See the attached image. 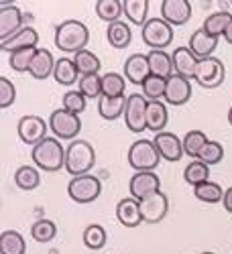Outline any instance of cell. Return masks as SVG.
Listing matches in <instances>:
<instances>
[{
  "mask_svg": "<svg viewBox=\"0 0 232 254\" xmlns=\"http://www.w3.org/2000/svg\"><path fill=\"white\" fill-rule=\"evenodd\" d=\"M90 41V31L88 27L79 23V20H63L55 27V47L61 53H79L86 49Z\"/></svg>",
  "mask_w": 232,
  "mask_h": 254,
  "instance_id": "1",
  "label": "cell"
},
{
  "mask_svg": "<svg viewBox=\"0 0 232 254\" xmlns=\"http://www.w3.org/2000/svg\"><path fill=\"white\" fill-rule=\"evenodd\" d=\"M31 157L35 167H39L45 173H55L61 167H66V149H63L55 136H47L37 146H33Z\"/></svg>",
  "mask_w": 232,
  "mask_h": 254,
  "instance_id": "2",
  "label": "cell"
},
{
  "mask_svg": "<svg viewBox=\"0 0 232 254\" xmlns=\"http://www.w3.org/2000/svg\"><path fill=\"white\" fill-rule=\"evenodd\" d=\"M94 165H96V153L88 140H74L66 149V171L70 175L74 177L90 175Z\"/></svg>",
  "mask_w": 232,
  "mask_h": 254,
  "instance_id": "3",
  "label": "cell"
},
{
  "mask_svg": "<svg viewBox=\"0 0 232 254\" xmlns=\"http://www.w3.org/2000/svg\"><path fill=\"white\" fill-rule=\"evenodd\" d=\"M129 165L135 169L137 173H145V171H153L155 167H159V161H161V155L157 151V146L153 140H137L131 144L129 149Z\"/></svg>",
  "mask_w": 232,
  "mask_h": 254,
  "instance_id": "4",
  "label": "cell"
},
{
  "mask_svg": "<svg viewBox=\"0 0 232 254\" xmlns=\"http://www.w3.org/2000/svg\"><path fill=\"white\" fill-rule=\"evenodd\" d=\"M141 37L143 43L149 45L151 49L165 51V47H169L173 41V27L167 25L163 18H149L141 31Z\"/></svg>",
  "mask_w": 232,
  "mask_h": 254,
  "instance_id": "5",
  "label": "cell"
},
{
  "mask_svg": "<svg viewBox=\"0 0 232 254\" xmlns=\"http://www.w3.org/2000/svg\"><path fill=\"white\" fill-rule=\"evenodd\" d=\"M49 128L57 140H72L81 130V120L77 114H72L66 108H57L49 116Z\"/></svg>",
  "mask_w": 232,
  "mask_h": 254,
  "instance_id": "6",
  "label": "cell"
},
{
  "mask_svg": "<svg viewBox=\"0 0 232 254\" xmlns=\"http://www.w3.org/2000/svg\"><path fill=\"white\" fill-rule=\"evenodd\" d=\"M196 83L206 90H214L218 86H222L226 79V69L224 63L218 57H210V59H202L198 61V69L194 75Z\"/></svg>",
  "mask_w": 232,
  "mask_h": 254,
  "instance_id": "7",
  "label": "cell"
},
{
  "mask_svg": "<svg viewBox=\"0 0 232 254\" xmlns=\"http://www.w3.org/2000/svg\"><path fill=\"white\" fill-rule=\"evenodd\" d=\"M102 191V183L98 177L94 175H81V177H74L68 183V195L76 201V203H92L94 199H98Z\"/></svg>",
  "mask_w": 232,
  "mask_h": 254,
  "instance_id": "8",
  "label": "cell"
},
{
  "mask_svg": "<svg viewBox=\"0 0 232 254\" xmlns=\"http://www.w3.org/2000/svg\"><path fill=\"white\" fill-rule=\"evenodd\" d=\"M147 100L143 94H131L126 98V108H124V122L126 128L135 134H141L147 128Z\"/></svg>",
  "mask_w": 232,
  "mask_h": 254,
  "instance_id": "9",
  "label": "cell"
},
{
  "mask_svg": "<svg viewBox=\"0 0 232 254\" xmlns=\"http://www.w3.org/2000/svg\"><path fill=\"white\" fill-rule=\"evenodd\" d=\"M47 128L49 124L39 118V116H23L18 120V126H16V132L20 136V140H23L25 144H33L37 146L41 140H45L47 136Z\"/></svg>",
  "mask_w": 232,
  "mask_h": 254,
  "instance_id": "10",
  "label": "cell"
},
{
  "mask_svg": "<svg viewBox=\"0 0 232 254\" xmlns=\"http://www.w3.org/2000/svg\"><path fill=\"white\" fill-rule=\"evenodd\" d=\"M129 191H131V197H135L137 201H143L145 197L161 191V181H159L157 173H153V171L135 173L129 181Z\"/></svg>",
  "mask_w": 232,
  "mask_h": 254,
  "instance_id": "11",
  "label": "cell"
},
{
  "mask_svg": "<svg viewBox=\"0 0 232 254\" xmlns=\"http://www.w3.org/2000/svg\"><path fill=\"white\" fill-rule=\"evenodd\" d=\"M25 23V14L20 12L18 6H12L10 2H2L0 6V43L8 41L12 35H16Z\"/></svg>",
  "mask_w": 232,
  "mask_h": 254,
  "instance_id": "12",
  "label": "cell"
},
{
  "mask_svg": "<svg viewBox=\"0 0 232 254\" xmlns=\"http://www.w3.org/2000/svg\"><path fill=\"white\" fill-rule=\"evenodd\" d=\"M161 18L171 27H181L192 18V2L189 0H163Z\"/></svg>",
  "mask_w": 232,
  "mask_h": 254,
  "instance_id": "13",
  "label": "cell"
},
{
  "mask_svg": "<svg viewBox=\"0 0 232 254\" xmlns=\"http://www.w3.org/2000/svg\"><path fill=\"white\" fill-rule=\"evenodd\" d=\"M139 203H141L143 222H147V224H159L167 216V209H169V201H167V195L163 191L145 197Z\"/></svg>",
  "mask_w": 232,
  "mask_h": 254,
  "instance_id": "14",
  "label": "cell"
},
{
  "mask_svg": "<svg viewBox=\"0 0 232 254\" xmlns=\"http://www.w3.org/2000/svg\"><path fill=\"white\" fill-rule=\"evenodd\" d=\"M189 98H192V83H189V79L173 73L169 79H167L163 100L171 106H183L185 102H189Z\"/></svg>",
  "mask_w": 232,
  "mask_h": 254,
  "instance_id": "15",
  "label": "cell"
},
{
  "mask_svg": "<svg viewBox=\"0 0 232 254\" xmlns=\"http://www.w3.org/2000/svg\"><path fill=\"white\" fill-rule=\"evenodd\" d=\"M153 142L157 146L161 159H165V161L177 163L185 155L183 153V140H179L173 132H159V134H155Z\"/></svg>",
  "mask_w": 232,
  "mask_h": 254,
  "instance_id": "16",
  "label": "cell"
},
{
  "mask_svg": "<svg viewBox=\"0 0 232 254\" xmlns=\"http://www.w3.org/2000/svg\"><path fill=\"white\" fill-rule=\"evenodd\" d=\"M124 75L135 86H143V81L151 75V67H149V59L143 53H133L124 63Z\"/></svg>",
  "mask_w": 232,
  "mask_h": 254,
  "instance_id": "17",
  "label": "cell"
},
{
  "mask_svg": "<svg viewBox=\"0 0 232 254\" xmlns=\"http://www.w3.org/2000/svg\"><path fill=\"white\" fill-rule=\"evenodd\" d=\"M173 59V69L177 75L187 77V79H194L196 69H198V57L192 53L189 47H177L171 55Z\"/></svg>",
  "mask_w": 232,
  "mask_h": 254,
  "instance_id": "18",
  "label": "cell"
},
{
  "mask_svg": "<svg viewBox=\"0 0 232 254\" xmlns=\"http://www.w3.org/2000/svg\"><path fill=\"white\" fill-rule=\"evenodd\" d=\"M37 43H39V33L33 29V27H25L20 29L16 35H12L8 41H2L0 47L8 53H14V51H20V49H37Z\"/></svg>",
  "mask_w": 232,
  "mask_h": 254,
  "instance_id": "19",
  "label": "cell"
},
{
  "mask_svg": "<svg viewBox=\"0 0 232 254\" xmlns=\"http://www.w3.org/2000/svg\"><path fill=\"white\" fill-rule=\"evenodd\" d=\"M116 218L124 228H137L143 222L141 203L135 197H124L116 205Z\"/></svg>",
  "mask_w": 232,
  "mask_h": 254,
  "instance_id": "20",
  "label": "cell"
},
{
  "mask_svg": "<svg viewBox=\"0 0 232 254\" xmlns=\"http://www.w3.org/2000/svg\"><path fill=\"white\" fill-rule=\"evenodd\" d=\"M216 45H218V39L216 37H210L204 29L194 31L192 37H189V49H192V53L198 57V61L212 57Z\"/></svg>",
  "mask_w": 232,
  "mask_h": 254,
  "instance_id": "21",
  "label": "cell"
},
{
  "mask_svg": "<svg viewBox=\"0 0 232 254\" xmlns=\"http://www.w3.org/2000/svg\"><path fill=\"white\" fill-rule=\"evenodd\" d=\"M147 59H149L151 75H157V77H163V79H169V77L175 73V69H173V59H171L169 53L151 49L149 53H147Z\"/></svg>",
  "mask_w": 232,
  "mask_h": 254,
  "instance_id": "22",
  "label": "cell"
},
{
  "mask_svg": "<svg viewBox=\"0 0 232 254\" xmlns=\"http://www.w3.org/2000/svg\"><path fill=\"white\" fill-rule=\"evenodd\" d=\"M167 126V106L163 102H147V128L159 134Z\"/></svg>",
  "mask_w": 232,
  "mask_h": 254,
  "instance_id": "23",
  "label": "cell"
},
{
  "mask_svg": "<svg viewBox=\"0 0 232 254\" xmlns=\"http://www.w3.org/2000/svg\"><path fill=\"white\" fill-rule=\"evenodd\" d=\"M53 69H55V59H53V55H51L47 49H37L29 73H31L35 79H47L49 75H53Z\"/></svg>",
  "mask_w": 232,
  "mask_h": 254,
  "instance_id": "24",
  "label": "cell"
},
{
  "mask_svg": "<svg viewBox=\"0 0 232 254\" xmlns=\"http://www.w3.org/2000/svg\"><path fill=\"white\" fill-rule=\"evenodd\" d=\"M77 75H79V71H77V67H76L74 59L61 57V59L55 61L53 77H55V81L59 83V86H74L76 81H79ZM79 77H81V75H79Z\"/></svg>",
  "mask_w": 232,
  "mask_h": 254,
  "instance_id": "25",
  "label": "cell"
},
{
  "mask_svg": "<svg viewBox=\"0 0 232 254\" xmlns=\"http://www.w3.org/2000/svg\"><path fill=\"white\" fill-rule=\"evenodd\" d=\"M106 39H108V43H110L114 49H124V47H129L131 39H133L131 27L126 25L124 20H116V23L108 25Z\"/></svg>",
  "mask_w": 232,
  "mask_h": 254,
  "instance_id": "26",
  "label": "cell"
},
{
  "mask_svg": "<svg viewBox=\"0 0 232 254\" xmlns=\"http://www.w3.org/2000/svg\"><path fill=\"white\" fill-rule=\"evenodd\" d=\"M0 252L2 254H25L27 244L20 232L16 230H4L0 234Z\"/></svg>",
  "mask_w": 232,
  "mask_h": 254,
  "instance_id": "27",
  "label": "cell"
},
{
  "mask_svg": "<svg viewBox=\"0 0 232 254\" xmlns=\"http://www.w3.org/2000/svg\"><path fill=\"white\" fill-rule=\"evenodd\" d=\"M232 23V14L226 12V10H220V12H214V14H210L206 20H204V31L210 35V37H222L226 33V29L230 27Z\"/></svg>",
  "mask_w": 232,
  "mask_h": 254,
  "instance_id": "28",
  "label": "cell"
},
{
  "mask_svg": "<svg viewBox=\"0 0 232 254\" xmlns=\"http://www.w3.org/2000/svg\"><path fill=\"white\" fill-rule=\"evenodd\" d=\"M124 14L133 25H139L141 29L147 25V12H149V2L147 0H122Z\"/></svg>",
  "mask_w": 232,
  "mask_h": 254,
  "instance_id": "29",
  "label": "cell"
},
{
  "mask_svg": "<svg viewBox=\"0 0 232 254\" xmlns=\"http://www.w3.org/2000/svg\"><path fill=\"white\" fill-rule=\"evenodd\" d=\"M124 108H126V98H106L102 96L98 102V112L104 120H116L120 116H124Z\"/></svg>",
  "mask_w": 232,
  "mask_h": 254,
  "instance_id": "30",
  "label": "cell"
},
{
  "mask_svg": "<svg viewBox=\"0 0 232 254\" xmlns=\"http://www.w3.org/2000/svg\"><path fill=\"white\" fill-rule=\"evenodd\" d=\"M126 90V79L120 73L108 71L102 75V96L106 98H124Z\"/></svg>",
  "mask_w": 232,
  "mask_h": 254,
  "instance_id": "31",
  "label": "cell"
},
{
  "mask_svg": "<svg viewBox=\"0 0 232 254\" xmlns=\"http://www.w3.org/2000/svg\"><path fill=\"white\" fill-rule=\"evenodd\" d=\"M14 183L18 189H23V191H33V189H37L41 183V175L35 167L23 165L14 171Z\"/></svg>",
  "mask_w": 232,
  "mask_h": 254,
  "instance_id": "32",
  "label": "cell"
},
{
  "mask_svg": "<svg viewBox=\"0 0 232 254\" xmlns=\"http://www.w3.org/2000/svg\"><path fill=\"white\" fill-rule=\"evenodd\" d=\"M183 179H185V183H189L192 187H198V185L210 181V167L206 163H202L200 159H196V161H192L185 167Z\"/></svg>",
  "mask_w": 232,
  "mask_h": 254,
  "instance_id": "33",
  "label": "cell"
},
{
  "mask_svg": "<svg viewBox=\"0 0 232 254\" xmlns=\"http://www.w3.org/2000/svg\"><path fill=\"white\" fill-rule=\"evenodd\" d=\"M74 63H76V67H77L79 75H92V73H98L100 67H102L100 59H98L92 51H88V49H83V51L76 53V55H74Z\"/></svg>",
  "mask_w": 232,
  "mask_h": 254,
  "instance_id": "34",
  "label": "cell"
},
{
  "mask_svg": "<svg viewBox=\"0 0 232 254\" xmlns=\"http://www.w3.org/2000/svg\"><path fill=\"white\" fill-rule=\"evenodd\" d=\"M122 12H124V6L120 0H98L96 2V14L102 20H106L108 25L116 23Z\"/></svg>",
  "mask_w": 232,
  "mask_h": 254,
  "instance_id": "35",
  "label": "cell"
},
{
  "mask_svg": "<svg viewBox=\"0 0 232 254\" xmlns=\"http://www.w3.org/2000/svg\"><path fill=\"white\" fill-rule=\"evenodd\" d=\"M143 96L149 102H161L165 98V88H167V79L157 77V75H149L143 81Z\"/></svg>",
  "mask_w": 232,
  "mask_h": 254,
  "instance_id": "36",
  "label": "cell"
},
{
  "mask_svg": "<svg viewBox=\"0 0 232 254\" xmlns=\"http://www.w3.org/2000/svg\"><path fill=\"white\" fill-rule=\"evenodd\" d=\"M194 195H196V199H200L204 203H218L224 199V189L218 183L206 181V183L194 187Z\"/></svg>",
  "mask_w": 232,
  "mask_h": 254,
  "instance_id": "37",
  "label": "cell"
},
{
  "mask_svg": "<svg viewBox=\"0 0 232 254\" xmlns=\"http://www.w3.org/2000/svg\"><path fill=\"white\" fill-rule=\"evenodd\" d=\"M31 236L35 242H41V244H47L51 242L55 236H57V226L51 222V220H37L33 226H31Z\"/></svg>",
  "mask_w": 232,
  "mask_h": 254,
  "instance_id": "38",
  "label": "cell"
},
{
  "mask_svg": "<svg viewBox=\"0 0 232 254\" xmlns=\"http://www.w3.org/2000/svg\"><path fill=\"white\" fill-rule=\"evenodd\" d=\"M210 140H208V136L202 132V130H189L187 134H185V138H183V153L185 155H189V157H200V153H202V149L208 144Z\"/></svg>",
  "mask_w": 232,
  "mask_h": 254,
  "instance_id": "39",
  "label": "cell"
},
{
  "mask_svg": "<svg viewBox=\"0 0 232 254\" xmlns=\"http://www.w3.org/2000/svg\"><path fill=\"white\" fill-rule=\"evenodd\" d=\"M77 90L86 98H102V75L92 73V75H81L77 81Z\"/></svg>",
  "mask_w": 232,
  "mask_h": 254,
  "instance_id": "40",
  "label": "cell"
},
{
  "mask_svg": "<svg viewBox=\"0 0 232 254\" xmlns=\"http://www.w3.org/2000/svg\"><path fill=\"white\" fill-rule=\"evenodd\" d=\"M106 230H104L100 224H90L86 230H83V244H86L90 250H100L104 244H106Z\"/></svg>",
  "mask_w": 232,
  "mask_h": 254,
  "instance_id": "41",
  "label": "cell"
},
{
  "mask_svg": "<svg viewBox=\"0 0 232 254\" xmlns=\"http://www.w3.org/2000/svg\"><path fill=\"white\" fill-rule=\"evenodd\" d=\"M35 53H37V49H20V51L10 53V59H8L10 67L14 71H18V73L29 71L31 69V63L35 59Z\"/></svg>",
  "mask_w": 232,
  "mask_h": 254,
  "instance_id": "42",
  "label": "cell"
},
{
  "mask_svg": "<svg viewBox=\"0 0 232 254\" xmlns=\"http://www.w3.org/2000/svg\"><path fill=\"white\" fill-rule=\"evenodd\" d=\"M88 98L83 96L79 90H70V92H66V96H63V106L61 108H66L68 112H72V114H81L83 110H86V102Z\"/></svg>",
  "mask_w": 232,
  "mask_h": 254,
  "instance_id": "43",
  "label": "cell"
},
{
  "mask_svg": "<svg viewBox=\"0 0 232 254\" xmlns=\"http://www.w3.org/2000/svg\"><path fill=\"white\" fill-rule=\"evenodd\" d=\"M202 163H206L208 167H212V165H218L222 159H224V146L220 144V142H216V140H210L204 149H202V153H200V157H198Z\"/></svg>",
  "mask_w": 232,
  "mask_h": 254,
  "instance_id": "44",
  "label": "cell"
},
{
  "mask_svg": "<svg viewBox=\"0 0 232 254\" xmlns=\"http://www.w3.org/2000/svg\"><path fill=\"white\" fill-rule=\"evenodd\" d=\"M16 98V90L12 86V81L6 77H0V108H8L14 104Z\"/></svg>",
  "mask_w": 232,
  "mask_h": 254,
  "instance_id": "45",
  "label": "cell"
},
{
  "mask_svg": "<svg viewBox=\"0 0 232 254\" xmlns=\"http://www.w3.org/2000/svg\"><path fill=\"white\" fill-rule=\"evenodd\" d=\"M222 203H224V209L228 211V214H232V187H228L226 191H224V199H222Z\"/></svg>",
  "mask_w": 232,
  "mask_h": 254,
  "instance_id": "46",
  "label": "cell"
},
{
  "mask_svg": "<svg viewBox=\"0 0 232 254\" xmlns=\"http://www.w3.org/2000/svg\"><path fill=\"white\" fill-rule=\"evenodd\" d=\"M224 41L228 45H232V23H230V27L226 29V33H224Z\"/></svg>",
  "mask_w": 232,
  "mask_h": 254,
  "instance_id": "47",
  "label": "cell"
},
{
  "mask_svg": "<svg viewBox=\"0 0 232 254\" xmlns=\"http://www.w3.org/2000/svg\"><path fill=\"white\" fill-rule=\"evenodd\" d=\"M228 122H230V126H232V106H230V110H228Z\"/></svg>",
  "mask_w": 232,
  "mask_h": 254,
  "instance_id": "48",
  "label": "cell"
},
{
  "mask_svg": "<svg viewBox=\"0 0 232 254\" xmlns=\"http://www.w3.org/2000/svg\"><path fill=\"white\" fill-rule=\"evenodd\" d=\"M202 254H214V252H202Z\"/></svg>",
  "mask_w": 232,
  "mask_h": 254,
  "instance_id": "49",
  "label": "cell"
},
{
  "mask_svg": "<svg viewBox=\"0 0 232 254\" xmlns=\"http://www.w3.org/2000/svg\"><path fill=\"white\" fill-rule=\"evenodd\" d=\"M230 4H232V2H230Z\"/></svg>",
  "mask_w": 232,
  "mask_h": 254,
  "instance_id": "50",
  "label": "cell"
}]
</instances>
